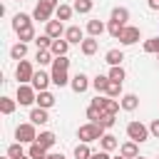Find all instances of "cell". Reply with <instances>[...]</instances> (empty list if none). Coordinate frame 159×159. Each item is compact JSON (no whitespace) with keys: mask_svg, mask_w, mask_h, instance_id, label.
<instances>
[{"mask_svg":"<svg viewBox=\"0 0 159 159\" xmlns=\"http://www.w3.org/2000/svg\"><path fill=\"white\" fill-rule=\"evenodd\" d=\"M144 52H159V37H152V40H147L144 42Z\"/></svg>","mask_w":159,"mask_h":159,"instance_id":"cell-42","label":"cell"},{"mask_svg":"<svg viewBox=\"0 0 159 159\" xmlns=\"http://www.w3.org/2000/svg\"><path fill=\"white\" fill-rule=\"evenodd\" d=\"M99 144H102V149H104V152H112V149H117V147H119V142H117V137H114V134H102Z\"/></svg>","mask_w":159,"mask_h":159,"instance_id":"cell-17","label":"cell"},{"mask_svg":"<svg viewBox=\"0 0 159 159\" xmlns=\"http://www.w3.org/2000/svg\"><path fill=\"white\" fill-rule=\"evenodd\" d=\"M65 40H67V42H77V45H80V42H82V30H80L77 25L67 27V30H65Z\"/></svg>","mask_w":159,"mask_h":159,"instance_id":"cell-16","label":"cell"},{"mask_svg":"<svg viewBox=\"0 0 159 159\" xmlns=\"http://www.w3.org/2000/svg\"><path fill=\"white\" fill-rule=\"evenodd\" d=\"M37 142H40L45 149H50V147L55 144V134H52V132H40V134H37Z\"/></svg>","mask_w":159,"mask_h":159,"instance_id":"cell-29","label":"cell"},{"mask_svg":"<svg viewBox=\"0 0 159 159\" xmlns=\"http://www.w3.org/2000/svg\"><path fill=\"white\" fill-rule=\"evenodd\" d=\"M20 159H32V157H30V154H27V157H25V154H22V157H20Z\"/></svg>","mask_w":159,"mask_h":159,"instance_id":"cell-49","label":"cell"},{"mask_svg":"<svg viewBox=\"0 0 159 159\" xmlns=\"http://www.w3.org/2000/svg\"><path fill=\"white\" fill-rule=\"evenodd\" d=\"M37 62L40 65H50L52 62V52L50 50H37Z\"/></svg>","mask_w":159,"mask_h":159,"instance_id":"cell-41","label":"cell"},{"mask_svg":"<svg viewBox=\"0 0 159 159\" xmlns=\"http://www.w3.org/2000/svg\"><path fill=\"white\" fill-rule=\"evenodd\" d=\"M30 122H32V124H45V122H50V117H47V109H42V107H35V109L30 112Z\"/></svg>","mask_w":159,"mask_h":159,"instance_id":"cell-14","label":"cell"},{"mask_svg":"<svg viewBox=\"0 0 159 159\" xmlns=\"http://www.w3.org/2000/svg\"><path fill=\"white\" fill-rule=\"evenodd\" d=\"M112 20H117V22L124 25V22L129 20V10H127V7H114V10H112Z\"/></svg>","mask_w":159,"mask_h":159,"instance_id":"cell-26","label":"cell"},{"mask_svg":"<svg viewBox=\"0 0 159 159\" xmlns=\"http://www.w3.org/2000/svg\"><path fill=\"white\" fill-rule=\"evenodd\" d=\"M137 104H139V97H137V94H124V97H122V109L134 112V109H137Z\"/></svg>","mask_w":159,"mask_h":159,"instance_id":"cell-22","label":"cell"},{"mask_svg":"<svg viewBox=\"0 0 159 159\" xmlns=\"http://www.w3.org/2000/svg\"><path fill=\"white\" fill-rule=\"evenodd\" d=\"M89 157H92V152H89L87 142H82V144L75 147V159H89Z\"/></svg>","mask_w":159,"mask_h":159,"instance_id":"cell-30","label":"cell"},{"mask_svg":"<svg viewBox=\"0 0 159 159\" xmlns=\"http://www.w3.org/2000/svg\"><path fill=\"white\" fill-rule=\"evenodd\" d=\"M70 82V77H67V70H52V84H57V87H65Z\"/></svg>","mask_w":159,"mask_h":159,"instance_id":"cell-21","label":"cell"},{"mask_svg":"<svg viewBox=\"0 0 159 159\" xmlns=\"http://www.w3.org/2000/svg\"><path fill=\"white\" fill-rule=\"evenodd\" d=\"M15 139L22 142V144H32V142H37L35 124H32V122H30V124H20V127L15 129Z\"/></svg>","mask_w":159,"mask_h":159,"instance_id":"cell-3","label":"cell"},{"mask_svg":"<svg viewBox=\"0 0 159 159\" xmlns=\"http://www.w3.org/2000/svg\"><path fill=\"white\" fill-rule=\"evenodd\" d=\"M40 2H45V5H50L52 10H57V0H40Z\"/></svg>","mask_w":159,"mask_h":159,"instance_id":"cell-47","label":"cell"},{"mask_svg":"<svg viewBox=\"0 0 159 159\" xmlns=\"http://www.w3.org/2000/svg\"><path fill=\"white\" fill-rule=\"evenodd\" d=\"M67 47H70V42L67 40H52V45H50V52L55 55V57H60V55H67Z\"/></svg>","mask_w":159,"mask_h":159,"instance_id":"cell-12","label":"cell"},{"mask_svg":"<svg viewBox=\"0 0 159 159\" xmlns=\"http://www.w3.org/2000/svg\"><path fill=\"white\" fill-rule=\"evenodd\" d=\"M97 124H99V127H104V129L114 127V114H109V112H102V114H99V119H97Z\"/></svg>","mask_w":159,"mask_h":159,"instance_id":"cell-32","label":"cell"},{"mask_svg":"<svg viewBox=\"0 0 159 159\" xmlns=\"http://www.w3.org/2000/svg\"><path fill=\"white\" fill-rule=\"evenodd\" d=\"M0 112H2V114H12V112H15V99L0 97Z\"/></svg>","mask_w":159,"mask_h":159,"instance_id":"cell-28","label":"cell"},{"mask_svg":"<svg viewBox=\"0 0 159 159\" xmlns=\"http://www.w3.org/2000/svg\"><path fill=\"white\" fill-rule=\"evenodd\" d=\"M89 159H109V154H107V152L102 149V152H97V154H92Z\"/></svg>","mask_w":159,"mask_h":159,"instance_id":"cell-45","label":"cell"},{"mask_svg":"<svg viewBox=\"0 0 159 159\" xmlns=\"http://www.w3.org/2000/svg\"><path fill=\"white\" fill-rule=\"evenodd\" d=\"M102 129H104V127H99L97 122H89V124H82V127L77 129V137H80L82 142H87V144H89V142L102 139V134H104Z\"/></svg>","mask_w":159,"mask_h":159,"instance_id":"cell-1","label":"cell"},{"mask_svg":"<svg viewBox=\"0 0 159 159\" xmlns=\"http://www.w3.org/2000/svg\"><path fill=\"white\" fill-rule=\"evenodd\" d=\"M35 92H37L35 87L20 84V87H17V102H20V104H32V102L37 99V94H35Z\"/></svg>","mask_w":159,"mask_h":159,"instance_id":"cell-5","label":"cell"},{"mask_svg":"<svg viewBox=\"0 0 159 159\" xmlns=\"http://www.w3.org/2000/svg\"><path fill=\"white\" fill-rule=\"evenodd\" d=\"M122 30H124V25H122V22H117V20H109V25H107V32H109L114 40H119Z\"/></svg>","mask_w":159,"mask_h":159,"instance_id":"cell-27","label":"cell"},{"mask_svg":"<svg viewBox=\"0 0 159 159\" xmlns=\"http://www.w3.org/2000/svg\"><path fill=\"white\" fill-rule=\"evenodd\" d=\"M27 154H30L32 159H45V157H47V149H45L40 142H32L30 149H27Z\"/></svg>","mask_w":159,"mask_h":159,"instance_id":"cell-18","label":"cell"},{"mask_svg":"<svg viewBox=\"0 0 159 159\" xmlns=\"http://www.w3.org/2000/svg\"><path fill=\"white\" fill-rule=\"evenodd\" d=\"M139 40V27H132V25H124L122 35H119V42L122 45H134Z\"/></svg>","mask_w":159,"mask_h":159,"instance_id":"cell-6","label":"cell"},{"mask_svg":"<svg viewBox=\"0 0 159 159\" xmlns=\"http://www.w3.org/2000/svg\"><path fill=\"white\" fill-rule=\"evenodd\" d=\"M72 10H75V7H70V5H57V10H55V15H57V20H70V15H72Z\"/></svg>","mask_w":159,"mask_h":159,"instance_id":"cell-33","label":"cell"},{"mask_svg":"<svg viewBox=\"0 0 159 159\" xmlns=\"http://www.w3.org/2000/svg\"><path fill=\"white\" fill-rule=\"evenodd\" d=\"M149 132H152V134H154V137L159 139V119H154V122H152V127H149Z\"/></svg>","mask_w":159,"mask_h":159,"instance_id":"cell-44","label":"cell"},{"mask_svg":"<svg viewBox=\"0 0 159 159\" xmlns=\"http://www.w3.org/2000/svg\"><path fill=\"white\" fill-rule=\"evenodd\" d=\"M17 37H20V42H30V40H35V30H32V25L17 30Z\"/></svg>","mask_w":159,"mask_h":159,"instance_id":"cell-31","label":"cell"},{"mask_svg":"<svg viewBox=\"0 0 159 159\" xmlns=\"http://www.w3.org/2000/svg\"><path fill=\"white\" fill-rule=\"evenodd\" d=\"M15 77L20 80V84H27V82H32V77H35V72H32V65H30L27 60H20V62H17V70H15Z\"/></svg>","mask_w":159,"mask_h":159,"instance_id":"cell-4","label":"cell"},{"mask_svg":"<svg viewBox=\"0 0 159 159\" xmlns=\"http://www.w3.org/2000/svg\"><path fill=\"white\" fill-rule=\"evenodd\" d=\"M99 114H102V112H99V109H97L94 104H89V107H87V119H92V122H97V119H99Z\"/></svg>","mask_w":159,"mask_h":159,"instance_id":"cell-43","label":"cell"},{"mask_svg":"<svg viewBox=\"0 0 159 159\" xmlns=\"http://www.w3.org/2000/svg\"><path fill=\"white\" fill-rule=\"evenodd\" d=\"M92 10V0H75V12H89Z\"/></svg>","mask_w":159,"mask_h":159,"instance_id":"cell-38","label":"cell"},{"mask_svg":"<svg viewBox=\"0 0 159 159\" xmlns=\"http://www.w3.org/2000/svg\"><path fill=\"white\" fill-rule=\"evenodd\" d=\"M27 25H32L30 15H25V12H17V15L12 17V27H15V32H17V30H22V27H27Z\"/></svg>","mask_w":159,"mask_h":159,"instance_id":"cell-15","label":"cell"},{"mask_svg":"<svg viewBox=\"0 0 159 159\" xmlns=\"http://www.w3.org/2000/svg\"><path fill=\"white\" fill-rule=\"evenodd\" d=\"M62 32H65V27H62V20H50V22H47V27H45V35H50L52 40H57Z\"/></svg>","mask_w":159,"mask_h":159,"instance_id":"cell-10","label":"cell"},{"mask_svg":"<svg viewBox=\"0 0 159 159\" xmlns=\"http://www.w3.org/2000/svg\"><path fill=\"white\" fill-rule=\"evenodd\" d=\"M104 60H107V65H112V67H117V65H122V60H124V55H122V50H109V52L104 55Z\"/></svg>","mask_w":159,"mask_h":159,"instance_id":"cell-20","label":"cell"},{"mask_svg":"<svg viewBox=\"0 0 159 159\" xmlns=\"http://www.w3.org/2000/svg\"><path fill=\"white\" fill-rule=\"evenodd\" d=\"M7 159H10V157H7Z\"/></svg>","mask_w":159,"mask_h":159,"instance_id":"cell-53","label":"cell"},{"mask_svg":"<svg viewBox=\"0 0 159 159\" xmlns=\"http://www.w3.org/2000/svg\"><path fill=\"white\" fill-rule=\"evenodd\" d=\"M117 159H124V157H122V154H119V157H117Z\"/></svg>","mask_w":159,"mask_h":159,"instance_id":"cell-50","label":"cell"},{"mask_svg":"<svg viewBox=\"0 0 159 159\" xmlns=\"http://www.w3.org/2000/svg\"><path fill=\"white\" fill-rule=\"evenodd\" d=\"M127 137L132 142H147L149 139V129L142 124V122H129L127 124Z\"/></svg>","mask_w":159,"mask_h":159,"instance_id":"cell-2","label":"cell"},{"mask_svg":"<svg viewBox=\"0 0 159 159\" xmlns=\"http://www.w3.org/2000/svg\"><path fill=\"white\" fill-rule=\"evenodd\" d=\"M134 159H144V157H134Z\"/></svg>","mask_w":159,"mask_h":159,"instance_id":"cell-51","label":"cell"},{"mask_svg":"<svg viewBox=\"0 0 159 159\" xmlns=\"http://www.w3.org/2000/svg\"><path fill=\"white\" fill-rule=\"evenodd\" d=\"M72 89L77 92V94H82V92H87V87H89V80H87V75H82V72H77L75 77H72Z\"/></svg>","mask_w":159,"mask_h":159,"instance_id":"cell-8","label":"cell"},{"mask_svg":"<svg viewBox=\"0 0 159 159\" xmlns=\"http://www.w3.org/2000/svg\"><path fill=\"white\" fill-rule=\"evenodd\" d=\"M107 77H109L112 82H124V70H122V65H117V67H112Z\"/></svg>","mask_w":159,"mask_h":159,"instance_id":"cell-34","label":"cell"},{"mask_svg":"<svg viewBox=\"0 0 159 159\" xmlns=\"http://www.w3.org/2000/svg\"><path fill=\"white\" fill-rule=\"evenodd\" d=\"M45 159H65V154H47Z\"/></svg>","mask_w":159,"mask_h":159,"instance_id":"cell-48","label":"cell"},{"mask_svg":"<svg viewBox=\"0 0 159 159\" xmlns=\"http://www.w3.org/2000/svg\"><path fill=\"white\" fill-rule=\"evenodd\" d=\"M157 60H159V52H157Z\"/></svg>","mask_w":159,"mask_h":159,"instance_id":"cell-52","label":"cell"},{"mask_svg":"<svg viewBox=\"0 0 159 159\" xmlns=\"http://www.w3.org/2000/svg\"><path fill=\"white\" fill-rule=\"evenodd\" d=\"M122 94V82H109V87H107V97H119Z\"/></svg>","mask_w":159,"mask_h":159,"instance_id":"cell-40","label":"cell"},{"mask_svg":"<svg viewBox=\"0 0 159 159\" xmlns=\"http://www.w3.org/2000/svg\"><path fill=\"white\" fill-rule=\"evenodd\" d=\"M67 67H70V60L65 55H60V57L52 60V70H67Z\"/></svg>","mask_w":159,"mask_h":159,"instance_id":"cell-39","label":"cell"},{"mask_svg":"<svg viewBox=\"0 0 159 159\" xmlns=\"http://www.w3.org/2000/svg\"><path fill=\"white\" fill-rule=\"evenodd\" d=\"M35 45H37V50H50L52 37L50 35H40V37H35Z\"/></svg>","mask_w":159,"mask_h":159,"instance_id":"cell-36","label":"cell"},{"mask_svg":"<svg viewBox=\"0 0 159 159\" xmlns=\"http://www.w3.org/2000/svg\"><path fill=\"white\" fill-rule=\"evenodd\" d=\"M27 55V42H17V45H12V50H10V57L12 60H22Z\"/></svg>","mask_w":159,"mask_h":159,"instance_id":"cell-23","label":"cell"},{"mask_svg":"<svg viewBox=\"0 0 159 159\" xmlns=\"http://www.w3.org/2000/svg\"><path fill=\"white\" fill-rule=\"evenodd\" d=\"M147 5H149L152 10H159V0H147Z\"/></svg>","mask_w":159,"mask_h":159,"instance_id":"cell-46","label":"cell"},{"mask_svg":"<svg viewBox=\"0 0 159 159\" xmlns=\"http://www.w3.org/2000/svg\"><path fill=\"white\" fill-rule=\"evenodd\" d=\"M7 157H10V159H20V157H22V142L10 144V147H7Z\"/></svg>","mask_w":159,"mask_h":159,"instance_id":"cell-35","label":"cell"},{"mask_svg":"<svg viewBox=\"0 0 159 159\" xmlns=\"http://www.w3.org/2000/svg\"><path fill=\"white\" fill-rule=\"evenodd\" d=\"M50 82H52V75H45V72H35V77H32V87L37 92H45Z\"/></svg>","mask_w":159,"mask_h":159,"instance_id":"cell-7","label":"cell"},{"mask_svg":"<svg viewBox=\"0 0 159 159\" xmlns=\"http://www.w3.org/2000/svg\"><path fill=\"white\" fill-rule=\"evenodd\" d=\"M87 32H89L92 37H99V35L104 32V22H102V20H89V22H87Z\"/></svg>","mask_w":159,"mask_h":159,"instance_id":"cell-19","label":"cell"},{"mask_svg":"<svg viewBox=\"0 0 159 159\" xmlns=\"http://www.w3.org/2000/svg\"><path fill=\"white\" fill-rule=\"evenodd\" d=\"M82 52L84 55H94L97 52V37H87V40H82Z\"/></svg>","mask_w":159,"mask_h":159,"instance_id":"cell-25","label":"cell"},{"mask_svg":"<svg viewBox=\"0 0 159 159\" xmlns=\"http://www.w3.org/2000/svg\"><path fill=\"white\" fill-rule=\"evenodd\" d=\"M35 102H37V107H42V109H50V107L55 104V94H50L47 89H45V92H37V99H35Z\"/></svg>","mask_w":159,"mask_h":159,"instance_id":"cell-13","label":"cell"},{"mask_svg":"<svg viewBox=\"0 0 159 159\" xmlns=\"http://www.w3.org/2000/svg\"><path fill=\"white\" fill-rule=\"evenodd\" d=\"M109 77H104V75H97L94 80H92V87L97 89V92H107V87H109Z\"/></svg>","mask_w":159,"mask_h":159,"instance_id":"cell-24","label":"cell"},{"mask_svg":"<svg viewBox=\"0 0 159 159\" xmlns=\"http://www.w3.org/2000/svg\"><path fill=\"white\" fill-rule=\"evenodd\" d=\"M102 112H109V114H117V112H119V102H117V99H112V97H107V102H104V107H102Z\"/></svg>","mask_w":159,"mask_h":159,"instance_id":"cell-37","label":"cell"},{"mask_svg":"<svg viewBox=\"0 0 159 159\" xmlns=\"http://www.w3.org/2000/svg\"><path fill=\"white\" fill-rule=\"evenodd\" d=\"M50 15H52V7H50V5H45V2H37V7H35V12H32V17H35V20H40V22H50Z\"/></svg>","mask_w":159,"mask_h":159,"instance_id":"cell-9","label":"cell"},{"mask_svg":"<svg viewBox=\"0 0 159 159\" xmlns=\"http://www.w3.org/2000/svg\"><path fill=\"white\" fill-rule=\"evenodd\" d=\"M119 154H122L124 159H134V157H139V149H137V142H124V144L119 147Z\"/></svg>","mask_w":159,"mask_h":159,"instance_id":"cell-11","label":"cell"}]
</instances>
